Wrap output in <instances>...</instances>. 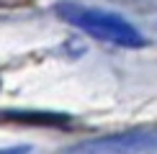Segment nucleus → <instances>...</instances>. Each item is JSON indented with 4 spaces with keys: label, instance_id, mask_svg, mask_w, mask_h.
Masks as SVG:
<instances>
[{
    "label": "nucleus",
    "instance_id": "1",
    "mask_svg": "<svg viewBox=\"0 0 157 154\" xmlns=\"http://www.w3.org/2000/svg\"><path fill=\"white\" fill-rule=\"evenodd\" d=\"M57 16L82 34L93 36L98 41L121 46V49H142L147 44L144 34L132 21H126L124 16L106 8H93V5L62 0V3H57Z\"/></svg>",
    "mask_w": 157,
    "mask_h": 154
},
{
    "label": "nucleus",
    "instance_id": "2",
    "mask_svg": "<svg viewBox=\"0 0 157 154\" xmlns=\"http://www.w3.org/2000/svg\"><path fill=\"white\" fill-rule=\"evenodd\" d=\"M62 154H157V128L139 126L77 141Z\"/></svg>",
    "mask_w": 157,
    "mask_h": 154
},
{
    "label": "nucleus",
    "instance_id": "3",
    "mask_svg": "<svg viewBox=\"0 0 157 154\" xmlns=\"http://www.w3.org/2000/svg\"><path fill=\"white\" fill-rule=\"evenodd\" d=\"M3 118H10V121H31V123H59V121H67L64 116H57V113H31V111H5Z\"/></svg>",
    "mask_w": 157,
    "mask_h": 154
},
{
    "label": "nucleus",
    "instance_id": "4",
    "mask_svg": "<svg viewBox=\"0 0 157 154\" xmlns=\"http://www.w3.org/2000/svg\"><path fill=\"white\" fill-rule=\"evenodd\" d=\"M29 144H18V146H0V154H29Z\"/></svg>",
    "mask_w": 157,
    "mask_h": 154
}]
</instances>
